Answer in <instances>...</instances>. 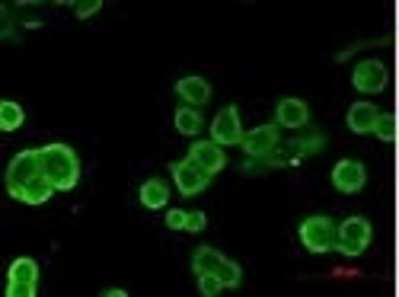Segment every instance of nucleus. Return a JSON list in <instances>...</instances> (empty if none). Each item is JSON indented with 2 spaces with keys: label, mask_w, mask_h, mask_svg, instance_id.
<instances>
[{
  "label": "nucleus",
  "mask_w": 399,
  "mask_h": 297,
  "mask_svg": "<svg viewBox=\"0 0 399 297\" xmlns=\"http://www.w3.org/2000/svg\"><path fill=\"white\" fill-rule=\"evenodd\" d=\"M42 153V170L55 182L58 192H70L80 179V160H77V151L70 144H45L39 147Z\"/></svg>",
  "instance_id": "1"
},
{
  "label": "nucleus",
  "mask_w": 399,
  "mask_h": 297,
  "mask_svg": "<svg viewBox=\"0 0 399 297\" xmlns=\"http://www.w3.org/2000/svg\"><path fill=\"white\" fill-rule=\"evenodd\" d=\"M192 272L195 275H205V272H211V275H217L220 282H224V288H240L243 282V269L236 263H230L220 249L214 246H198L192 256Z\"/></svg>",
  "instance_id": "2"
},
{
  "label": "nucleus",
  "mask_w": 399,
  "mask_h": 297,
  "mask_svg": "<svg viewBox=\"0 0 399 297\" xmlns=\"http://www.w3.org/2000/svg\"><path fill=\"white\" fill-rule=\"evenodd\" d=\"M300 243L307 253H313V256H323V253H329V249H336V236H338V227L332 224V217L326 215H313L307 217V221H300Z\"/></svg>",
  "instance_id": "3"
},
{
  "label": "nucleus",
  "mask_w": 399,
  "mask_h": 297,
  "mask_svg": "<svg viewBox=\"0 0 399 297\" xmlns=\"http://www.w3.org/2000/svg\"><path fill=\"white\" fill-rule=\"evenodd\" d=\"M374 240V227L367 217H358V215H351L345 217L342 224H338V236H336V249L342 253V256L355 259L361 256L367 246H371Z\"/></svg>",
  "instance_id": "4"
},
{
  "label": "nucleus",
  "mask_w": 399,
  "mask_h": 297,
  "mask_svg": "<svg viewBox=\"0 0 399 297\" xmlns=\"http://www.w3.org/2000/svg\"><path fill=\"white\" fill-rule=\"evenodd\" d=\"M42 173H45V170H42V153L39 151H20L7 166V192L16 198V195Z\"/></svg>",
  "instance_id": "5"
},
{
  "label": "nucleus",
  "mask_w": 399,
  "mask_h": 297,
  "mask_svg": "<svg viewBox=\"0 0 399 297\" xmlns=\"http://www.w3.org/2000/svg\"><path fill=\"white\" fill-rule=\"evenodd\" d=\"M39 284V263L35 259H13L7 275V294L10 297H32Z\"/></svg>",
  "instance_id": "6"
},
{
  "label": "nucleus",
  "mask_w": 399,
  "mask_h": 297,
  "mask_svg": "<svg viewBox=\"0 0 399 297\" xmlns=\"http://www.w3.org/2000/svg\"><path fill=\"white\" fill-rule=\"evenodd\" d=\"M211 141L220 147L243 144V125H240V109L236 106H224L211 122Z\"/></svg>",
  "instance_id": "7"
},
{
  "label": "nucleus",
  "mask_w": 399,
  "mask_h": 297,
  "mask_svg": "<svg viewBox=\"0 0 399 297\" xmlns=\"http://www.w3.org/2000/svg\"><path fill=\"white\" fill-rule=\"evenodd\" d=\"M386 80H390V74H386V64L377 61V58H367V61H361L358 68H355V74H351V83H355V90L358 93H384L386 90Z\"/></svg>",
  "instance_id": "8"
},
{
  "label": "nucleus",
  "mask_w": 399,
  "mask_h": 297,
  "mask_svg": "<svg viewBox=\"0 0 399 297\" xmlns=\"http://www.w3.org/2000/svg\"><path fill=\"white\" fill-rule=\"evenodd\" d=\"M170 173H172V182H176V189H179L182 195H198L201 189L211 182V176H208L205 170H198V166H195L189 157L170 163Z\"/></svg>",
  "instance_id": "9"
},
{
  "label": "nucleus",
  "mask_w": 399,
  "mask_h": 297,
  "mask_svg": "<svg viewBox=\"0 0 399 297\" xmlns=\"http://www.w3.org/2000/svg\"><path fill=\"white\" fill-rule=\"evenodd\" d=\"M365 182H367V170H365V163H358V160H338V163L332 166V186H336L342 195L361 192Z\"/></svg>",
  "instance_id": "10"
},
{
  "label": "nucleus",
  "mask_w": 399,
  "mask_h": 297,
  "mask_svg": "<svg viewBox=\"0 0 399 297\" xmlns=\"http://www.w3.org/2000/svg\"><path fill=\"white\" fill-rule=\"evenodd\" d=\"M189 160H192L198 170H205L208 176H217L224 166H227V153L224 147L214 144V141H198V144L189 147Z\"/></svg>",
  "instance_id": "11"
},
{
  "label": "nucleus",
  "mask_w": 399,
  "mask_h": 297,
  "mask_svg": "<svg viewBox=\"0 0 399 297\" xmlns=\"http://www.w3.org/2000/svg\"><path fill=\"white\" fill-rule=\"evenodd\" d=\"M243 151L249 157H269L272 151H278V125H259L243 134Z\"/></svg>",
  "instance_id": "12"
},
{
  "label": "nucleus",
  "mask_w": 399,
  "mask_h": 297,
  "mask_svg": "<svg viewBox=\"0 0 399 297\" xmlns=\"http://www.w3.org/2000/svg\"><path fill=\"white\" fill-rule=\"evenodd\" d=\"M307 122H310V106L303 103V99L288 96V99H281V103H278L275 125H281V128H303Z\"/></svg>",
  "instance_id": "13"
},
{
  "label": "nucleus",
  "mask_w": 399,
  "mask_h": 297,
  "mask_svg": "<svg viewBox=\"0 0 399 297\" xmlns=\"http://www.w3.org/2000/svg\"><path fill=\"white\" fill-rule=\"evenodd\" d=\"M176 96L186 99V106H205L208 99H211V83L205 80V77H182L179 83H176Z\"/></svg>",
  "instance_id": "14"
},
{
  "label": "nucleus",
  "mask_w": 399,
  "mask_h": 297,
  "mask_svg": "<svg viewBox=\"0 0 399 297\" xmlns=\"http://www.w3.org/2000/svg\"><path fill=\"white\" fill-rule=\"evenodd\" d=\"M377 118H380V112H377V106L374 103H355L348 109V128L355 134H371L374 128H377Z\"/></svg>",
  "instance_id": "15"
},
{
  "label": "nucleus",
  "mask_w": 399,
  "mask_h": 297,
  "mask_svg": "<svg viewBox=\"0 0 399 297\" xmlns=\"http://www.w3.org/2000/svg\"><path fill=\"white\" fill-rule=\"evenodd\" d=\"M55 192H58L55 182H51L49 176L42 173V176H35V179L29 182V186L23 189L20 195H16V201H26V205H45V201H49Z\"/></svg>",
  "instance_id": "16"
},
{
  "label": "nucleus",
  "mask_w": 399,
  "mask_h": 297,
  "mask_svg": "<svg viewBox=\"0 0 399 297\" xmlns=\"http://www.w3.org/2000/svg\"><path fill=\"white\" fill-rule=\"evenodd\" d=\"M138 198L147 211H160V208H166V201H170V186H166L163 179H147L144 186H141Z\"/></svg>",
  "instance_id": "17"
},
{
  "label": "nucleus",
  "mask_w": 399,
  "mask_h": 297,
  "mask_svg": "<svg viewBox=\"0 0 399 297\" xmlns=\"http://www.w3.org/2000/svg\"><path fill=\"white\" fill-rule=\"evenodd\" d=\"M172 122H176V132L186 134V138H195V134L205 128V118L198 115V109H195V106H179V109H176V115H172Z\"/></svg>",
  "instance_id": "18"
},
{
  "label": "nucleus",
  "mask_w": 399,
  "mask_h": 297,
  "mask_svg": "<svg viewBox=\"0 0 399 297\" xmlns=\"http://www.w3.org/2000/svg\"><path fill=\"white\" fill-rule=\"evenodd\" d=\"M23 122H26L23 106L13 103V99H4V103H0V128H4V132H16Z\"/></svg>",
  "instance_id": "19"
},
{
  "label": "nucleus",
  "mask_w": 399,
  "mask_h": 297,
  "mask_svg": "<svg viewBox=\"0 0 399 297\" xmlns=\"http://www.w3.org/2000/svg\"><path fill=\"white\" fill-rule=\"evenodd\" d=\"M374 134H377L380 141H386V144H390V141H396V118H393L390 112H384V115L377 118V128H374Z\"/></svg>",
  "instance_id": "20"
},
{
  "label": "nucleus",
  "mask_w": 399,
  "mask_h": 297,
  "mask_svg": "<svg viewBox=\"0 0 399 297\" xmlns=\"http://www.w3.org/2000/svg\"><path fill=\"white\" fill-rule=\"evenodd\" d=\"M198 291L205 297H214V294H220V291H224V282H220L217 275H211V272H205V275H198Z\"/></svg>",
  "instance_id": "21"
},
{
  "label": "nucleus",
  "mask_w": 399,
  "mask_h": 297,
  "mask_svg": "<svg viewBox=\"0 0 399 297\" xmlns=\"http://www.w3.org/2000/svg\"><path fill=\"white\" fill-rule=\"evenodd\" d=\"M189 224V211H182V208H170L166 211V227L170 230H186Z\"/></svg>",
  "instance_id": "22"
},
{
  "label": "nucleus",
  "mask_w": 399,
  "mask_h": 297,
  "mask_svg": "<svg viewBox=\"0 0 399 297\" xmlns=\"http://www.w3.org/2000/svg\"><path fill=\"white\" fill-rule=\"evenodd\" d=\"M205 227H208L205 211H189V224H186L189 234H198V230H205Z\"/></svg>",
  "instance_id": "23"
},
{
  "label": "nucleus",
  "mask_w": 399,
  "mask_h": 297,
  "mask_svg": "<svg viewBox=\"0 0 399 297\" xmlns=\"http://www.w3.org/2000/svg\"><path fill=\"white\" fill-rule=\"evenodd\" d=\"M99 7H103V4H99V0H87V4H74V13L80 16V20H90V16L96 13Z\"/></svg>",
  "instance_id": "24"
},
{
  "label": "nucleus",
  "mask_w": 399,
  "mask_h": 297,
  "mask_svg": "<svg viewBox=\"0 0 399 297\" xmlns=\"http://www.w3.org/2000/svg\"><path fill=\"white\" fill-rule=\"evenodd\" d=\"M103 297H128V291H122V288H106Z\"/></svg>",
  "instance_id": "25"
}]
</instances>
